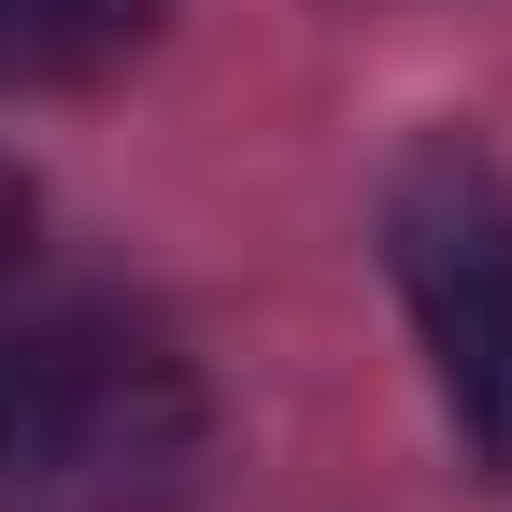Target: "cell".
Returning <instances> with one entry per match:
<instances>
[{"label": "cell", "mask_w": 512, "mask_h": 512, "mask_svg": "<svg viewBox=\"0 0 512 512\" xmlns=\"http://www.w3.org/2000/svg\"><path fill=\"white\" fill-rule=\"evenodd\" d=\"M214 456V399L171 328L114 299L0 313V512H185Z\"/></svg>", "instance_id": "6da1fadb"}, {"label": "cell", "mask_w": 512, "mask_h": 512, "mask_svg": "<svg viewBox=\"0 0 512 512\" xmlns=\"http://www.w3.org/2000/svg\"><path fill=\"white\" fill-rule=\"evenodd\" d=\"M384 271L413 299V342L470 470L512 484V171L470 143H413L384 185Z\"/></svg>", "instance_id": "7a4b0ae2"}, {"label": "cell", "mask_w": 512, "mask_h": 512, "mask_svg": "<svg viewBox=\"0 0 512 512\" xmlns=\"http://www.w3.org/2000/svg\"><path fill=\"white\" fill-rule=\"evenodd\" d=\"M157 29V0H0V86H86Z\"/></svg>", "instance_id": "3957f363"}, {"label": "cell", "mask_w": 512, "mask_h": 512, "mask_svg": "<svg viewBox=\"0 0 512 512\" xmlns=\"http://www.w3.org/2000/svg\"><path fill=\"white\" fill-rule=\"evenodd\" d=\"M15 256H29V185H15V157H0V285H15Z\"/></svg>", "instance_id": "277c9868"}]
</instances>
